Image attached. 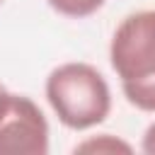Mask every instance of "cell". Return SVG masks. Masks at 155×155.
Wrapping results in <instances>:
<instances>
[{
  "instance_id": "52a82bcc",
  "label": "cell",
  "mask_w": 155,
  "mask_h": 155,
  "mask_svg": "<svg viewBox=\"0 0 155 155\" xmlns=\"http://www.w3.org/2000/svg\"><path fill=\"white\" fill-rule=\"evenodd\" d=\"M7 94H10V92H7V87H5L2 82H0V109H2V104H5V99H7Z\"/></svg>"
},
{
  "instance_id": "7a4b0ae2",
  "label": "cell",
  "mask_w": 155,
  "mask_h": 155,
  "mask_svg": "<svg viewBox=\"0 0 155 155\" xmlns=\"http://www.w3.org/2000/svg\"><path fill=\"white\" fill-rule=\"evenodd\" d=\"M46 102L58 121L70 131H87L107 121L111 111V87L90 63L68 61L56 65L44 85Z\"/></svg>"
},
{
  "instance_id": "8992f818",
  "label": "cell",
  "mask_w": 155,
  "mask_h": 155,
  "mask_svg": "<svg viewBox=\"0 0 155 155\" xmlns=\"http://www.w3.org/2000/svg\"><path fill=\"white\" fill-rule=\"evenodd\" d=\"M140 150H143L145 155H155V121L145 128L143 140H140Z\"/></svg>"
},
{
  "instance_id": "ba28073f",
  "label": "cell",
  "mask_w": 155,
  "mask_h": 155,
  "mask_svg": "<svg viewBox=\"0 0 155 155\" xmlns=\"http://www.w3.org/2000/svg\"><path fill=\"white\" fill-rule=\"evenodd\" d=\"M0 2H2V0H0Z\"/></svg>"
},
{
  "instance_id": "5b68a950",
  "label": "cell",
  "mask_w": 155,
  "mask_h": 155,
  "mask_svg": "<svg viewBox=\"0 0 155 155\" xmlns=\"http://www.w3.org/2000/svg\"><path fill=\"white\" fill-rule=\"evenodd\" d=\"M51 10H56L63 17L70 19H85L90 15H94L97 10L104 7L107 0H46Z\"/></svg>"
},
{
  "instance_id": "6da1fadb",
  "label": "cell",
  "mask_w": 155,
  "mask_h": 155,
  "mask_svg": "<svg viewBox=\"0 0 155 155\" xmlns=\"http://www.w3.org/2000/svg\"><path fill=\"white\" fill-rule=\"evenodd\" d=\"M109 63L126 102L155 114V10H138L121 19L109 41Z\"/></svg>"
},
{
  "instance_id": "3957f363",
  "label": "cell",
  "mask_w": 155,
  "mask_h": 155,
  "mask_svg": "<svg viewBox=\"0 0 155 155\" xmlns=\"http://www.w3.org/2000/svg\"><path fill=\"white\" fill-rule=\"evenodd\" d=\"M48 121L27 94H7L0 109V155H46Z\"/></svg>"
},
{
  "instance_id": "277c9868",
  "label": "cell",
  "mask_w": 155,
  "mask_h": 155,
  "mask_svg": "<svg viewBox=\"0 0 155 155\" xmlns=\"http://www.w3.org/2000/svg\"><path fill=\"white\" fill-rule=\"evenodd\" d=\"M75 153H97V155L109 153L111 155V153H133V148H131V143H126L111 133H99V136H92V138L78 143Z\"/></svg>"
}]
</instances>
